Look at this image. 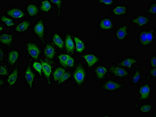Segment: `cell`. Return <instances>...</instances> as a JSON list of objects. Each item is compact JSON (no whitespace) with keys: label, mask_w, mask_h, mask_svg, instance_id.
<instances>
[{"label":"cell","mask_w":156,"mask_h":117,"mask_svg":"<svg viewBox=\"0 0 156 117\" xmlns=\"http://www.w3.org/2000/svg\"><path fill=\"white\" fill-rule=\"evenodd\" d=\"M156 41V28H150L141 31L138 34V43L140 47L149 48Z\"/></svg>","instance_id":"cell-1"},{"label":"cell","mask_w":156,"mask_h":117,"mask_svg":"<svg viewBox=\"0 0 156 117\" xmlns=\"http://www.w3.org/2000/svg\"><path fill=\"white\" fill-rule=\"evenodd\" d=\"M151 79L147 76V79L143 84H140L136 94L137 97L135 99L136 102H150L152 96V86Z\"/></svg>","instance_id":"cell-2"},{"label":"cell","mask_w":156,"mask_h":117,"mask_svg":"<svg viewBox=\"0 0 156 117\" xmlns=\"http://www.w3.org/2000/svg\"><path fill=\"white\" fill-rule=\"evenodd\" d=\"M126 86V83L117 79L111 78L104 81L98 85L97 89L102 92H115L121 91Z\"/></svg>","instance_id":"cell-3"},{"label":"cell","mask_w":156,"mask_h":117,"mask_svg":"<svg viewBox=\"0 0 156 117\" xmlns=\"http://www.w3.org/2000/svg\"><path fill=\"white\" fill-rule=\"evenodd\" d=\"M109 74L115 79L124 80L129 77V70L113 62L109 67Z\"/></svg>","instance_id":"cell-4"},{"label":"cell","mask_w":156,"mask_h":117,"mask_svg":"<svg viewBox=\"0 0 156 117\" xmlns=\"http://www.w3.org/2000/svg\"><path fill=\"white\" fill-rule=\"evenodd\" d=\"M117 22L115 19L109 16L101 18L97 23L98 29L101 31H112L116 28Z\"/></svg>","instance_id":"cell-5"},{"label":"cell","mask_w":156,"mask_h":117,"mask_svg":"<svg viewBox=\"0 0 156 117\" xmlns=\"http://www.w3.org/2000/svg\"><path fill=\"white\" fill-rule=\"evenodd\" d=\"M152 19L150 16L145 13L136 15L131 19L130 23L137 28H143L151 25Z\"/></svg>","instance_id":"cell-6"},{"label":"cell","mask_w":156,"mask_h":117,"mask_svg":"<svg viewBox=\"0 0 156 117\" xmlns=\"http://www.w3.org/2000/svg\"><path fill=\"white\" fill-rule=\"evenodd\" d=\"M144 62V60L139 59L134 56H127L115 62L120 66L129 70L135 65H143Z\"/></svg>","instance_id":"cell-7"},{"label":"cell","mask_w":156,"mask_h":117,"mask_svg":"<svg viewBox=\"0 0 156 117\" xmlns=\"http://www.w3.org/2000/svg\"><path fill=\"white\" fill-rule=\"evenodd\" d=\"M129 25L123 24L119 25L115 28L114 36L116 42L122 43L128 40L130 36Z\"/></svg>","instance_id":"cell-8"},{"label":"cell","mask_w":156,"mask_h":117,"mask_svg":"<svg viewBox=\"0 0 156 117\" xmlns=\"http://www.w3.org/2000/svg\"><path fill=\"white\" fill-rule=\"evenodd\" d=\"M109 12L113 18H116L128 16L129 13V5L127 4H117L112 7Z\"/></svg>","instance_id":"cell-9"},{"label":"cell","mask_w":156,"mask_h":117,"mask_svg":"<svg viewBox=\"0 0 156 117\" xmlns=\"http://www.w3.org/2000/svg\"><path fill=\"white\" fill-rule=\"evenodd\" d=\"M93 72L95 80L103 81L108 75L109 68L106 65L98 63L94 68Z\"/></svg>","instance_id":"cell-10"},{"label":"cell","mask_w":156,"mask_h":117,"mask_svg":"<svg viewBox=\"0 0 156 117\" xmlns=\"http://www.w3.org/2000/svg\"><path fill=\"white\" fill-rule=\"evenodd\" d=\"M87 73L84 68L81 65L79 64L75 69L73 77L75 83L77 85H81L85 81Z\"/></svg>","instance_id":"cell-11"},{"label":"cell","mask_w":156,"mask_h":117,"mask_svg":"<svg viewBox=\"0 0 156 117\" xmlns=\"http://www.w3.org/2000/svg\"><path fill=\"white\" fill-rule=\"evenodd\" d=\"M135 108L137 109L138 113L140 114H148L151 113L154 108V103H142L139 105L135 103Z\"/></svg>","instance_id":"cell-12"},{"label":"cell","mask_w":156,"mask_h":117,"mask_svg":"<svg viewBox=\"0 0 156 117\" xmlns=\"http://www.w3.org/2000/svg\"><path fill=\"white\" fill-rule=\"evenodd\" d=\"M83 58L85 60L88 66L90 67L98 65L101 61L103 60V58L95 54H86L83 56Z\"/></svg>","instance_id":"cell-13"},{"label":"cell","mask_w":156,"mask_h":117,"mask_svg":"<svg viewBox=\"0 0 156 117\" xmlns=\"http://www.w3.org/2000/svg\"><path fill=\"white\" fill-rule=\"evenodd\" d=\"M143 78V73L141 69H136L131 73L130 81L131 85H139Z\"/></svg>","instance_id":"cell-14"},{"label":"cell","mask_w":156,"mask_h":117,"mask_svg":"<svg viewBox=\"0 0 156 117\" xmlns=\"http://www.w3.org/2000/svg\"><path fill=\"white\" fill-rule=\"evenodd\" d=\"M27 48L29 55L34 59H37L40 53V50L36 45L29 43L27 44Z\"/></svg>","instance_id":"cell-15"},{"label":"cell","mask_w":156,"mask_h":117,"mask_svg":"<svg viewBox=\"0 0 156 117\" xmlns=\"http://www.w3.org/2000/svg\"><path fill=\"white\" fill-rule=\"evenodd\" d=\"M119 3L117 0H97L95 1L94 4L98 6L113 7Z\"/></svg>","instance_id":"cell-16"},{"label":"cell","mask_w":156,"mask_h":117,"mask_svg":"<svg viewBox=\"0 0 156 117\" xmlns=\"http://www.w3.org/2000/svg\"><path fill=\"white\" fill-rule=\"evenodd\" d=\"M34 31L40 38L43 39L44 35V25L42 20H40L34 27Z\"/></svg>","instance_id":"cell-17"},{"label":"cell","mask_w":156,"mask_h":117,"mask_svg":"<svg viewBox=\"0 0 156 117\" xmlns=\"http://www.w3.org/2000/svg\"><path fill=\"white\" fill-rule=\"evenodd\" d=\"M7 14L13 18H20L24 16V12L20 9L13 8L7 12Z\"/></svg>","instance_id":"cell-18"},{"label":"cell","mask_w":156,"mask_h":117,"mask_svg":"<svg viewBox=\"0 0 156 117\" xmlns=\"http://www.w3.org/2000/svg\"><path fill=\"white\" fill-rule=\"evenodd\" d=\"M35 77V74L33 72L30 66H28L26 71L25 79L30 89L32 88L33 82Z\"/></svg>","instance_id":"cell-19"},{"label":"cell","mask_w":156,"mask_h":117,"mask_svg":"<svg viewBox=\"0 0 156 117\" xmlns=\"http://www.w3.org/2000/svg\"><path fill=\"white\" fill-rule=\"evenodd\" d=\"M65 45L66 50L68 53H73L75 50V46L70 35L68 34L65 39Z\"/></svg>","instance_id":"cell-20"},{"label":"cell","mask_w":156,"mask_h":117,"mask_svg":"<svg viewBox=\"0 0 156 117\" xmlns=\"http://www.w3.org/2000/svg\"><path fill=\"white\" fill-rule=\"evenodd\" d=\"M76 51L79 53L83 52L85 49V45L84 42L78 37H74Z\"/></svg>","instance_id":"cell-21"},{"label":"cell","mask_w":156,"mask_h":117,"mask_svg":"<svg viewBox=\"0 0 156 117\" xmlns=\"http://www.w3.org/2000/svg\"><path fill=\"white\" fill-rule=\"evenodd\" d=\"M45 56L49 59H52L55 55V50L54 48L50 44L46 45L44 50Z\"/></svg>","instance_id":"cell-22"},{"label":"cell","mask_w":156,"mask_h":117,"mask_svg":"<svg viewBox=\"0 0 156 117\" xmlns=\"http://www.w3.org/2000/svg\"><path fill=\"white\" fill-rule=\"evenodd\" d=\"M41 61L42 70L44 73L45 76L47 79L49 83H50V77L51 72V67L47 63L44 62L41 60Z\"/></svg>","instance_id":"cell-23"},{"label":"cell","mask_w":156,"mask_h":117,"mask_svg":"<svg viewBox=\"0 0 156 117\" xmlns=\"http://www.w3.org/2000/svg\"><path fill=\"white\" fill-rule=\"evenodd\" d=\"M18 77V70L17 69H15L11 74L8 77L7 81L10 85H13L16 83Z\"/></svg>","instance_id":"cell-24"},{"label":"cell","mask_w":156,"mask_h":117,"mask_svg":"<svg viewBox=\"0 0 156 117\" xmlns=\"http://www.w3.org/2000/svg\"><path fill=\"white\" fill-rule=\"evenodd\" d=\"M13 40V37L12 35L7 34H2L0 37V41L2 44L9 45Z\"/></svg>","instance_id":"cell-25"},{"label":"cell","mask_w":156,"mask_h":117,"mask_svg":"<svg viewBox=\"0 0 156 117\" xmlns=\"http://www.w3.org/2000/svg\"><path fill=\"white\" fill-rule=\"evenodd\" d=\"M30 22L28 21H24L23 22L16 27V31L18 32H22L25 31L28 29L29 27H30Z\"/></svg>","instance_id":"cell-26"},{"label":"cell","mask_w":156,"mask_h":117,"mask_svg":"<svg viewBox=\"0 0 156 117\" xmlns=\"http://www.w3.org/2000/svg\"><path fill=\"white\" fill-rule=\"evenodd\" d=\"M19 52L16 50L11 52L9 55V61L11 65H13L16 63L19 58Z\"/></svg>","instance_id":"cell-27"},{"label":"cell","mask_w":156,"mask_h":117,"mask_svg":"<svg viewBox=\"0 0 156 117\" xmlns=\"http://www.w3.org/2000/svg\"><path fill=\"white\" fill-rule=\"evenodd\" d=\"M156 1H153L149 4L147 8V12L148 14L150 15L155 16L156 12Z\"/></svg>","instance_id":"cell-28"},{"label":"cell","mask_w":156,"mask_h":117,"mask_svg":"<svg viewBox=\"0 0 156 117\" xmlns=\"http://www.w3.org/2000/svg\"><path fill=\"white\" fill-rule=\"evenodd\" d=\"M53 40L55 44L59 48L61 49L63 48L64 47L63 42L61 37L59 36L58 34H55L53 35Z\"/></svg>","instance_id":"cell-29"},{"label":"cell","mask_w":156,"mask_h":117,"mask_svg":"<svg viewBox=\"0 0 156 117\" xmlns=\"http://www.w3.org/2000/svg\"><path fill=\"white\" fill-rule=\"evenodd\" d=\"M65 72V70L62 68H58L56 69L53 74L55 81H58Z\"/></svg>","instance_id":"cell-30"},{"label":"cell","mask_w":156,"mask_h":117,"mask_svg":"<svg viewBox=\"0 0 156 117\" xmlns=\"http://www.w3.org/2000/svg\"><path fill=\"white\" fill-rule=\"evenodd\" d=\"M27 11L31 16H34L37 14L39 12V9L36 5L33 4H30L27 8Z\"/></svg>","instance_id":"cell-31"},{"label":"cell","mask_w":156,"mask_h":117,"mask_svg":"<svg viewBox=\"0 0 156 117\" xmlns=\"http://www.w3.org/2000/svg\"><path fill=\"white\" fill-rule=\"evenodd\" d=\"M51 8V5L50 2L48 1H42L41 6V9L44 12H48Z\"/></svg>","instance_id":"cell-32"},{"label":"cell","mask_w":156,"mask_h":117,"mask_svg":"<svg viewBox=\"0 0 156 117\" xmlns=\"http://www.w3.org/2000/svg\"><path fill=\"white\" fill-rule=\"evenodd\" d=\"M156 58L155 54H151L149 57V69H150V68H156Z\"/></svg>","instance_id":"cell-33"},{"label":"cell","mask_w":156,"mask_h":117,"mask_svg":"<svg viewBox=\"0 0 156 117\" xmlns=\"http://www.w3.org/2000/svg\"><path fill=\"white\" fill-rule=\"evenodd\" d=\"M71 56L67 54H62L59 56L58 58L59 59L60 63L63 66H65L67 61Z\"/></svg>","instance_id":"cell-34"},{"label":"cell","mask_w":156,"mask_h":117,"mask_svg":"<svg viewBox=\"0 0 156 117\" xmlns=\"http://www.w3.org/2000/svg\"><path fill=\"white\" fill-rule=\"evenodd\" d=\"M1 20L8 26H12L15 25L14 23L13 22L12 19L8 18L5 16H2L1 17Z\"/></svg>","instance_id":"cell-35"},{"label":"cell","mask_w":156,"mask_h":117,"mask_svg":"<svg viewBox=\"0 0 156 117\" xmlns=\"http://www.w3.org/2000/svg\"><path fill=\"white\" fill-rule=\"evenodd\" d=\"M71 77V73L69 72H65L62 77L58 81V84H61L68 80Z\"/></svg>","instance_id":"cell-36"},{"label":"cell","mask_w":156,"mask_h":117,"mask_svg":"<svg viewBox=\"0 0 156 117\" xmlns=\"http://www.w3.org/2000/svg\"><path fill=\"white\" fill-rule=\"evenodd\" d=\"M156 71V68H150V69H149L147 76L151 79H155Z\"/></svg>","instance_id":"cell-37"},{"label":"cell","mask_w":156,"mask_h":117,"mask_svg":"<svg viewBox=\"0 0 156 117\" xmlns=\"http://www.w3.org/2000/svg\"><path fill=\"white\" fill-rule=\"evenodd\" d=\"M33 67L35 70L39 73L40 75L42 76L41 70L42 69V65L37 62H34Z\"/></svg>","instance_id":"cell-38"},{"label":"cell","mask_w":156,"mask_h":117,"mask_svg":"<svg viewBox=\"0 0 156 117\" xmlns=\"http://www.w3.org/2000/svg\"><path fill=\"white\" fill-rule=\"evenodd\" d=\"M74 65V60L73 58L71 56L68 59V61L66 64L65 66L68 67H73Z\"/></svg>","instance_id":"cell-39"},{"label":"cell","mask_w":156,"mask_h":117,"mask_svg":"<svg viewBox=\"0 0 156 117\" xmlns=\"http://www.w3.org/2000/svg\"><path fill=\"white\" fill-rule=\"evenodd\" d=\"M8 70L5 66H1V72H0V74L1 75H5L7 74Z\"/></svg>","instance_id":"cell-40"},{"label":"cell","mask_w":156,"mask_h":117,"mask_svg":"<svg viewBox=\"0 0 156 117\" xmlns=\"http://www.w3.org/2000/svg\"><path fill=\"white\" fill-rule=\"evenodd\" d=\"M50 1L54 3L57 4L58 6H61L62 3V1Z\"/></svg>","instance_id":"cell-41"},{"label":"cell","mask_w":156,"mask_h":117,"mask_svg":"<svg viewBox=\"0 0 156 117\" xmlns=\"http://www.w3.org/2000/svg\"><path fill=\"white\" fill-rule=\"evenodd\" d=\"M3 52L2 49L1 50V61L2 62V59H3Z\"/></svg>","instance_id":"cell-42"},{"label":"cell","mask_w":156,"mask_h":117,"mask_svg":"<svg viewBox=\"0 0 156 117\" xmlns=\"http://www.w3.org/2000/svg\"><path fill=\"white\" fill-rule=\"evenodd\" d=\"M1 85H2V84H3V82H2V80H1Z\"/></svg>","instance_id":"cell-43"},{"label":"cell","mask_w":156,"mask_h":117,"mask_svg":"<svg viewBox=\"0 0 156 117\" xmlns=\"http://www.w3.org/2000/svg\"><path fill=\"white\" fill-rule=\"evenodd\" d=\"M2 26H1V31H2Z\"/></svg>","instance_id":"cell-44"}]
</instances>
